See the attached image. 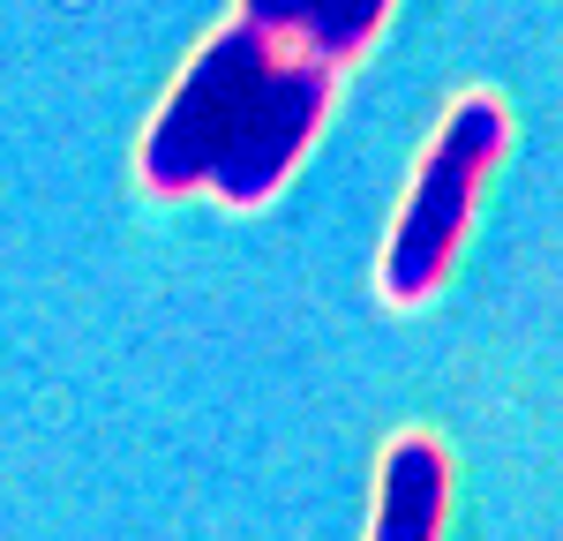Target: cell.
Masks as SVG:
<instances>
[{"mask_svg": "<svg viewBox=\"0 0 563 541\" xmlns=\"http://www.w3.org/2000/svg\"><path fill=\"white\" fill-rule=\"evenodd\" d=\"M323 113H331V68L286 53L278 38L233 15L166 90L158 121L143 129L135 174L166 203L211 188L233 211H263L294 180Z\"/></svg>", "mask_w": 563, "mask_h": 541, "instance_id": "6da1fadb", "label": "cell"}, {"mask_svg": "<svg viewBox=\"0 0 563 541\" xmlns=\"http://www.w3.org/2000/svg\"><path fill=\"white\" fill-rule=\"evenodd\" d=\"M504 143H511V113L488 90H466L443 113V129L421 151L413 188H406V203L390 219V241H384L376 294H384L390 309H421L443 286V270L459 264V241L474 225V203H481V188H488V174H496V158H504Z\"/></svg>", "mask_w": 563, "mask_h": 541, "instance_id": "7a4b0ae2", "label": "cell"}, {"mask_svg": "<svg viewBox=\"0 0 563 541\" xmlns=\"http://www.w3.org/2000/svg\"><path fill=\"white\" fill-rule=\"evenodd\" d=\"M443 511H451V459L429 429H406L384 444L376 466V519L368 541H443Z\"/></svg>", "mask_w": 563, "mask_h": 541, "instance_id": "3957f363", "label": "cell"}, {"mask_svg": "<svg viewBox=\"0 0 563 541\" xmlns=\"http://www.w3.org/2000/svg\"><path fill=\"white\" fill-rule=\"evenodd\" d=\"M390 8L398 0H241V23H256L263 38H278L286 53L346 68V60H361V45L384 31Z\"/></svg>", "mask_w": 563, "mask_h": 541, "instance_id": "277c9868", "label": "cell"}]
</instances>
